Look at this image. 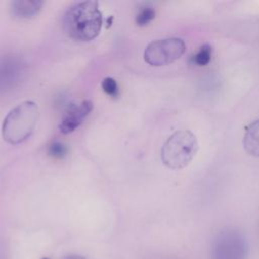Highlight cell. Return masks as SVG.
Returning a JSON list of instances; mask_svg holds the SVG:
<instances>
[{
  "label": "cell",
  "mask_w": 259,
  "mask_h": 259,
  "mask_svg": "<svg viewBox=\"0 0 259 259\" xmlns=\"http://www.w3.org/2000/svg\"><path fill=\"white\" fill-rule=\"evenodd\" d=\"M38 119V107L26 100L12 108L2 123V137L5 142L17 145L24 142L33 132Z\"/></svg>",
  "instance_id": "7a4b0ae2"
},
{
  "label": "cell",
  "mask_w": 259,
  "mask_h": 259,
  "mask_svg": "<svg viewBox=\"0 0 259 259\" xmlns=\"http://www.w3.org/2000/svg\"><path fill=\"white\" fill-rule=\"evenodd\" d=\"M101 87L108 96L110 97L118 96V85L113 78H110V77L104 78L101 83Z\"/></svg>",
  "instance_id": "7c38bea8"
},
{
  "label": "cell",
  "mask_w": 259,
  "mask_h": 259,
  "mask_svg": "<svg viewBox=\"0 0 259 259\" xmlns=\"http://www.w3.org/2000/svg\"><path fill=\"white\" fill-rule=\"evenodd\" d=\"M45 259H48V258H45Z\"/></svg>",
  "instance_id": "9a60e30c"
},
{
  "label": "cell",
  "mask_w": 259,
  "mask_h": 259,
  "mask_svg": "<svg viewBox=\"0 0 259 259\" xmlns=\"http://www.w3.org/2000/svg\"><path fill=\"white\" fill-rule=\"evenodd\" d=\"M212 54H213L212 47L208 44H204L200 46L199 49L196 51V53L190 57V63L198 67L206 66L210 63Z\"/></svg>",
  "instance_id": "30bf717a"
},
{
  "label": "cell",
  "mask_w": 259,
  "mask_h": 259,
  "mask_svg": "<svg viewBox=\"0 0 259 259\" xmlns=\"http://www.w3.org/2000/svg\"><path fill=\"white\" fill-rule=\"evenodd\" d=\"M156 12L153 7L145 6L140 9L136 16V23L140 26H145L149 24L155 18Z\"/></svg>",
  "instance_id": "8fae6325"
},
{
  "label": "cell",
  "mask_w": 259,
  "mask_h": 259,
  "mask_svg": "<svg viewBox=\"0 0 259 259\" xmlns=\"http://www.w3.org/2000/svg\"><path fill=\"white\" fill-rule=\"evenodd\" d=\"M93 109V103L90 100H83L78 104H72L64 113L59 128L63 134H70L78 128L84 119Z\"/></svg>",
  "instance_id": "52a82bcc"
},
{
  "label": "cell",
  "mask_w": 259,
  "mask_h": 259,
  "mask_svg": "<svg viewBox=\"0 0 259 259\" xmlns=\"http://www.w3.org/2000/svg\"><path fill=\"white\" fill-rule=\"evenodd\" d=\"M44 5L39 0H16L11 2V13L17 18H31L38 14Z\"/></svg>",
  "instance_id": "ba28073f"
},
{
  "label": "cell",
  "mask_w": 259,
  "mask_h": 259,
  "mask_svg": "<svg viewBox=\"0 0 259 259\" xmlns=\"http://www.w3.org/2000/svg\"><path fill=\"white\" fill-rule=\"evenodd\" d=\"M248 244L244 235L235 229L218 233L210 247V259H246Z\"/></svg>",
  "instance_id": "277c9868"
},
{
  "label": "cell",
  "mask_w": 259,
  "mask_h": 259,
  "mask_svg": "<svg viewBox=\"0 0 259 259\" xmlns=\"http://www.w3.org/2000/svg\"><path fill=\"white\" fill-rule=\"evenodd\" d=\"M25 64L18 57L9 55L0 59V91L13 88L22 79Z\"/></svg>",
  "instance_id": "8992f818"
},
{
  "label": "cell",
  "mask_w": 259,
  "mask_h": 259,
  "mask_svg": "<svg viewBox=\"0 0 259 259\" xmlns=\"http://www.w3.org/2000/svg\"><path fill=\"white\" fill-rule=\"evenodd\" d=\"M48 153L50 156L57 158V159H62L67 155V148L64 144L60 142H54L49 146Z\"/></svg>",
  "instance_id": "4fadbf2b"
},
{
  "label": "cell",
  "mask_w": 259,
  "mask_h": 259,
  "mask_svg": "<svg viewBox=\"0 0 259 259\" xmlns=\"http://www.w3.org/2000/svg\"><path fill=\"white\" fill-rule=\"evenodd\" d=\"M102 13L96 1H82L72 5L63 17V29L72 39L90 41L100 33Z\"/></svg>",
  "instance_id": "6da1fadb"
},
{
  "label": "cell",
  "mask_w": 259,
  "mask_h": 259,
  "mask_svg": "<svg viewBox=\"0 0 259 259\" xmlns=\"http://www.w3.org/2000/svg\"><path fill=\"white\" fill-rule=\"evenodd\" d=\"M243 147L249 155L259 158V119L253 121L246 127Z\"/></svg>",
  "instance_id": "9c48e42d"
},
{
  "label": "cell",
  "mask_w": 259,
  "mask_h": 259,
  "mask_svg": "<svg viewBox=\"0 0 259 259\" xmlns=\"http://www.w3.org/2000/svg\"><path fill=\"white\" fill-rule=\"evenodd\" d=\"M198 151L196 136L189 130L172 134L161 149L163 164L172 170H180L190 164Z\"/></svg>",
  "instance_id": "3957f363"
},
{
  "label": "cell",
  "mask_w": 259,
  "mask_h": 259,
  "mask_svg": "<svg viewBox=\"0 0 259 259\" xmlns=\"http://www.w3.org/2000/svg\"><path fill=\"white\" fill-rule=\"evenodd\" d=\"M65 259H86V258H84L82 256H78V255H72V256H69V257H67Z\"/></svg>",
  "instance_id": "5bb4252c"
},
{
  "label": "cell",
  "mask_w": 259,
  "mask_h": 259,
  "mask_svg": "<svg viewBox=\"0 0 259 259\" xmlns=\"http://www.w3.org/2000/svg\"><path fill=\"white\" fill-rule=\"evenodd\" d=\"M186 50L183 39L168 37L150 42L144 52V60L153 67L169 65L177 61Z\"/></svg>",
  "instance_id": "5b68a950"
}]
</instances>
